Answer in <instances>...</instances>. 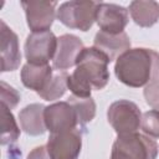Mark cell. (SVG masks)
<instances>
[{
  "label": "cell",
  "mask_w": 159,
  "mask_h": 159,
  "mask_svg": "<svg viewBox=\"0 0 159 159\" xmlns=\"http://www.w3.org/2000/svg\"><path fill=\"white\" fill-rule=\"evenodd\" d=\"M57 50V37L52 31L31 32L25 41L24 51L27 63L48 65Z\"/></svg>",
  "instance_id": "cell-6"
},
{
  "label": "cell",
  "mask_w": 159,
  "mask_h": 159,
  "mask_svg": "<svg viewBox=\"0 0 159 159\" xmlns=\"http://www.w3.org/2000/svg\"><path fill=\"white\" fill-rule=\"evenodd\" d=\"M96 22L103 32L112 35L124 32V29L129 22L128 10L118 4L98 2Z\"/></svg>",
  "instance_id": "cell-10"
},
{
  "label": "cell",
  "mask_w": 159,
  "mask_h": 159,
  "mask_svg": "<svg viewBox=\"0 0 159 159\" xmlns=\"http://www.w3.org/2000/svg\"><path fill=\"white\" fill-rule=\"evenodd\" d=\"M20 102V93L6 82L1 81V104L6 106L9 109H12Z\"/></svg>",
  "instance_id": "cell-21"
},
{
  "label": "cell",
  "mask_w": 159,
  "mask_h": 159,
  "mask_svg": "<svg viewBox=\"0 0 159 159\" xmlns=\"http://www.w3.org/2000/svg\"><path fill=\"white\" fill-rule=\"evenodd\" d=\"M109 62L108 57L96 47H84L77 58L76 70L68 77L67 88L76 97H91L92 89L99 91L107 86Z\"/></svg>",
  "instance_id": "cell-1"
},
{
  "label": "cell",
  "mask_w": 159,
  "mask_h": 159,
  "mask_svg": "<svg viewBox=\"0 0 159 159\" xmlns=\"http://www.w3.org/2000/svg\"><path fill=\"white\" fill-rule=\"evenodd\" d=\"M93 47L104 53L112 62L130 48V39L125 32L112 35L98 31L93 40Z\"/></svg>",
  "instance_id": "cell-13"
},
{
  "label": "cell",
  "mask_w": 159,
  "mask_h": 159,
  "mask_svg": "<svg viewBox=\"0 0 159 159\" xmlns=\"http://www.w3.org/2000/svg\"><path fill=\"white\" fill-rule=\"evenodd\" d=\"M45 124L51 134H57L76 129L78 118L71 103L56 102L45 108Z\"/></svg>",
  "instance_id": "cell-8"
},
{
  "label": "cell",
  "mask_w": 159,
  "mask_h": 159,
  "mask_svg": "<svg viewBox=\"0 0 159 159\" xmlns=\"http://www.w3.org/2000/svg\"><path fill=\"white\" fill-rule=\"evenodd\" d=\"M1 37V72H10L19 68L21 63V52L17 35L5 24L0 21Z\"/></svg>",
  "instance_id": "cell-12"
},
{
  "label": "cell",
  "mask_w": 159,
  "mask_h": 159,
  "mask_svg": "<svg viewBox=\"0 0 159 159\" xmlns=\"http://www.w3.org/2000/svg\"><path fill=\"white\" fill-rule=\"evenodd\" d=\"M53 67L50 65H31L25 63L21 68V82L26 88H30L39 93L47 84L48 80L53 75Z\"/></svg>",
  "instance_id": "cell-15"
},
{
  "label": "cell",
  "mask_w": 159,
  "mask_h": 159,
  "mask_svg": "<svg viewBox=\"0 0 159 159\" xmlns=\"http://www.w3.org/2000/svg\"><path fill=\"white\" fill-rule=\"evenodd\" d=\"M140 128L150 138H159V111L152 109L142 116Z\"/></svg>",
  "instance_id": "cell-20"
},
{
  "label": "cell",
  "mask_w": 159,
  "mask_h": 159,
  "mask_svg": "<svg viewBox=\"0 0 159 159\" xmlns=\"http://www.w3.org/2000/svg\"><path fill=\"white\" fill-rule=\"evenodd\" d=\"M27 26L32 32L50 31L56 17V1H22Z\"/></svg>",
  "instance_id": "cell-9"
},
{
  "label": "cell",
  "mask_w": 159,
  "mask_h": 159,
  "mask_svg": "<svg viewBox=\"0 0 159 159\" xmlns=\"http://www.w3.org/2000/svg\"><path fill=\"white\" fill-rule=\"evenodd\" d=\"M114 73L128 87H145L159 77V52L145 47L129 48L117 58Z\"/></svg>",
  "instance_id": "cell-2"
},
{
  "label": "cell",
  "mask_w": 159,
  "mask_h": 159,
  "mask_svg": "<svg viewBox=\"0 0 159 159\" xmlns=\"http://www.w3.org/2000/svg\"><path fill=\"white\" fill-rule=\"evenodd\" d=\"M158 144L142 133L118 135L112 145L111 159H157Z\"/></svg>",
  "instance_id": "cell-3"
},
{
  "label": "cell",
  "mask_w": 159,
  "mask_h": 159,
  "mask_svg": "<svg viewBox=\"0 0 159 159\" xmlns=\"http://www.w3.org/2000/svg\"><path fill=\"white\" fill-rule=\"evenodd\" d=\"M26 159H51L48 153H47V149H46V145H40V147H36L34 148Z\"/></svg>",
  "instance_id": "cell-23"
},
{
  "label": "cell",
  "mask_w": 159,
  "mask_h": 159,
  "mask_svg": "<svg viewBox=\"0 0 159 159\" xmlns=\"http://www.w3.org/2000/svg\"><path fill=\"white\" fill-rule=\"evenodd\" d=\"M97 5L98 2L96 1H66L58 6L56 16L66 27L77 29L86 32L96 21Z\"/></svg>",
  "instance_id": "cell-4"
},
{
  "label": "cell",
  "mask_w": 159,
  "mask_h": 159,
  "mask_svg": "<svg viewBox=\"0 0 159 159\" xmlns=\"http://www.w3.org/2000/svg\"><path fill=\"white\" fill-rule=\"evenodd\" d=\"M83 48V42L76 35H61L57 37V50L52 60V67L57 71H66L76 66L77 58Z\"/></svg>",
  "instance_id": "cell-11"
},
{
  "label": "cell",
  "mask_w": 159,
  "mask_h": 159,
  "mask_svg": "<svg viewBox=\"0 0 159 159\" xmlns=\"http://www.w3.org/2000/svg\"><path fill=\"white\" fill-rule=\"evenodd\" d=\"M107 119L118 135L130 134L139 129L142 123V112L134 102L119 99L108 107Z\"/></svg>",
  "instance_id": "cell-5"
},
{
  "label": "cell",
  "mask_w": 159,
  "mask_h": 159,
  "mask_svg": "<svg viewBox=\"0 0 159 159\" xmlns=\"http://www.w3.org/2000/svg\"><path fill=\"white\" fill-rule=\"evenodd\" d=\"M20 137V128L16 124L15 117L6 106L1 104V144H11Z\"/></svg>",
  "instance_id": "cell-18"
},
{
  "label": "cell",
  "mask_w": 159,
  "mask_h": 159,
  "mask_svg": "<svg viewBox=\"0 0 159 159\" xmlns=\"http://www.w3.org/2000/svg\"><path fill=\"white\" fill-rule=\"evenodd\" d=\"M145 102L154 109L159 111V77L152 81L143 91Z\"/></svg>",
  "instance_id": "cell-22"
},
{
  "label": "cell",
  "mask_w": 159,
  "mask_h": 159,
  "mask_svg": "<svg viewBox=\"0 0 159 159\" xmlns=\"http://www.w3.org/2000/svg\"><path fill=\"white\" fill-rule=\"evenodd\" d=\"M70 75L66 71H53L47 84L37 94L45 101H55L61 98L67 89V81Z\"/></svg>",
  "instance_id": "cell-17"
},
{
  "label": "cell",
  "mask_w": 159,
  "mask_h": 159,
  "mask_svg": "<svg viewBox=\"0 0 159 159\" xmlns=\"http://www.w3.org/2000/svg\"><path fill=\"white\" fill-rule=\"evenodd\" d=\"M45 108L41 103H31L19 112L20 125L26 134L37 137L47 130L45 124Z\"/></svg>",
  "instance_id": "cell-14"
},
{
  "label": "cell",
  "mask_w": 159,
  "mask_h": 159,
  "mask_svg": "<svg viewBox=\"0 0 159 159\" xmlns=\"http://www.w3.org/2000/svg\"><path fill=\"white\" fill-rule=\"evenodd\" d=\"M46 149L51 159H78L82 149V134L77 128L50 134Z\"/></svg>",
  "instance_id": "cell-7"
},
{
  "label": "cell",
  "mask_w": 159,
  "mask_h": 159,
  "mask_svg": "<svg viewBox=\"0 0 159 159\" xmlns=\"http://www.w3.org/2000/svg\"><path fill=\"white\" fill-rule=\"evenodd\" d=\"M68 103L72 104V107L76 111L77 118H78V124L83 125L88 122H91L94 116H96V102L92 97L88 98H81L76 96H70L67 99Z\"/></svg>",
  "instance_id": "cell-19"
},
{
  "label": "cell",
  "mask_w": 159,
  "mask_h": 159,
  "mask_svg": "<svg viewBox=\"0 0 159 159\" xmlns=\"http://www.w3.org/2000/svg\"><path fill=\"white\" fill-rule=\"evenodd\" d=\"M132 20L140 27H152L159 20V4L153 0H135L129 4Z\"/></svg>",
  "instance_id": "cell-16"
}]
</instances>
